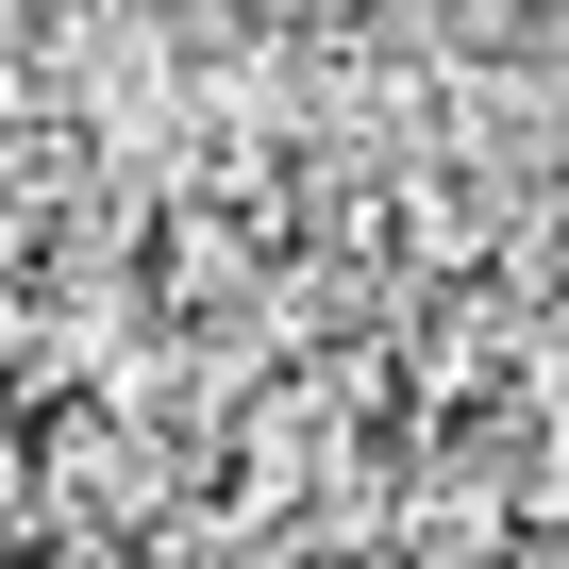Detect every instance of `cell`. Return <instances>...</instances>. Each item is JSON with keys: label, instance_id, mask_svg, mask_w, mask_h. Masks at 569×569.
Returning <instances> with one entry per match:
<instances>
[{"label": "cell", "instance_id": "6da1fadb", "mask_svg": "<svg viewBox=\"0 0 569 569\" xmlns=\"http://www.w3.org/2000/svg\"><path fill=\"white\" fill-rule=\"evenodd\" d=\"M118 18H201V0H118Z\"/></svg>", "mask_w": 569, "mask_h": 569}]
</instances>
